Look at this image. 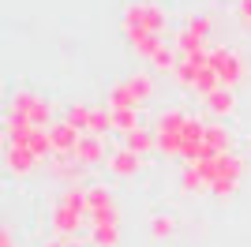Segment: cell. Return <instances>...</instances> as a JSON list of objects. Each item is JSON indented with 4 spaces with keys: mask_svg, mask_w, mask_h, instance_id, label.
<instances>
[{
    "mask_svg": "<svg viewBox=\"0 0 251 247\" xmlns=\"http://www.w3.org/2000/svg\"><path fill=\"white\" fill-rule=\"evenodd\" d=\"M169 15L161 4H150V0H135L124 8V30H143V34H165Z\"/></svg>",
    "mask_w": 251,
    "mask_h": 247,
    "instance_id": "cell-1",
    "label": "cell"
},
{
    "mask_svg": "<svg viewBox=\"0 0 251 247\" xmlns=\"http://www.w3.org/2000/svg\"><path fill=\"white\" fill-rule=\"evenodd\" d=\"M11 116H23L26 124H34V127H52V105L45 101V98H38V94L30 90H15L11 94Z\"/></svg>",
    "mask_w": 251,
    "mask_h": 247,
    "instance_id": "cell-2",
    "label": "cell"
},
{
    "mask_svg": "<svg viewBox=\"0 0 251 247\" xmlns=\"http://www.w3.org/2000/svg\"><path fill=\"white\" fill-rule=\"evenodd\" d=\"M86 221H90V225H113V221H120L116 198L105 184L86 187Z\"/></svg>",
    "mask_w": 251,
    "mask_h": 247,
    "instance_id": "cell-3",
    "label": "cell"
},
{
    "mask_svg": "<svg viewBox=\"0 0 251 247\" xmlns=\"http://www.w3.org/2000/svg\"><path fill=\"white\" fill-rule=\"evenodd\" d=\"M206 60H210V68L218 72L221 86H229V90L244 79V72H248V68H244V56H240V52H232L229 45H214V49L206 52Z\"/></svg>",
    "mask_w": 251,
    "mask_h": 247,
    "instance_id": "cell-4",
    "label": "cell"
},
{
    "mask_svg": "<svg viewBox=\"0 0 251 247\" xmlns=\"http://www.w3.org/2000/svg\"><path fill=\"white\" fill-rule=\"evenodd\" d=\"M49 139H52V157H75L83 131H75L72 124H52V127H49Z\"/></svg>",
    "mask_w": 251,
    "mask_h": 247,
    "instance_id": "cell-5",
    "label": "cell"
},
{
    "mask_svg": "<svg viewBox=\"0 0 251 247\" xmlns=\"http://www.w3.org/2000/svg\"><path fill=\"white\" fill-rule=\"evenodd\" d=\"M83 221H86V214H79V210H72V206H64V202L52 206V232H56V236L72 240L75 232L83 228Z\"/></svg>",
    "mask_w": 251,
    "mask_h": 247,
    "instance_id": "cell-6",
    "label": "cell"
},
{
    "mask_svg": "<svg viewBox=\"0 0 251 247\" xmlns=\"http://www.w3.org/2000/svg\"><path fill=\"white\" fill-rule=\"evenodd\" d=\"M105 165H109V173L113 176H135L139 169H143V157L135 154V150H127V146H120V150H113V154L105 157Z\"/></svg>",
    "mask_w": 251,
    "mask_h": 247,
    "instance_id": "cell-7",
    "label": "cell"
},
{
    "mask_svg": "<svg viewBox=\"0 0 251 247\" xmlns=\"http://www.w3.org/2000/svg\"><path fill=\"white\" fill-rule=\"evenodd\" d=\"M202 41H206V34H202V30H195V26H184V30L176 34V41H173V45H176V52L184 56V60H191V56H206V52H210Z\"/></svg>",
    "mask_w": 251,
    "mask_h": 247,
    "instance_id": "cell-8",
    "label": "cell"
},
{
    "mask_svg": "<svg viewBox=\"0 0 251 247\" xmlns=\"http://www.w3.org/2000/svg\"><path fill=\"white\" fill-rule=\"evenodd\" d=\"M232 146V131L225 124H206V135H202V150L206 157H218V154H229Z\"/></svg>",
    "mask_w": 251,
    "mask_h": 247,
    "instance_id": "cell-9",
    "label": "cell"
},
{
    "mask_svg": "<svg viewBox=\"0 0 251 247\" xmlns=\"http://www.w3.org/2000/svg\"><path fill=\"white\" fill-rule=\"evenodd\" d=\"M101 157H105V139L101 135H83V139H79V150H75V161L83 165V169H94Z\"/></svg>",
    "mask_w": 251,
    "mask_h": 247,
    "instance_id": "cell-10",
    "label": "cell"
},
{
    "mask_svg": "<svg viewBox=\"0 0 251 247\" xmlns=\"http://www.w3.org/2000/svg\"><path fill=\"white\" fill-rule=\"evenodd\" d=\"M139 98H135V90H131V86H127V79L124 82H116L113 90L105 94V109H113V113H124V109H139Z\"/></svg>",
    "mask_w": 251,
    "mask_h": 247,
    "instance_id": "cell-11",
    "label": "cell"
},
{
    "mask_svg": "<svg viewBox=\"0 0 251 247\" xmlns=\"http://www.w3.org/2000/svg\"><path fill=\"white\" fill-rule=\"evenodd\" d=\"M202 101H206V113H214L218 120H225V116H232V113H236V98H232V90H229V86H218V90H214V94H206Z\"/></svg>",
    "mask_w": 251,
    "mask_h": 247,
    "instance_id": "cell-12",
    "label": "cell"
},
{
    "mask_svg": "<svg viewBox=\"0 0 251 247\" xmlns=\"http://www.w3.org/2000/svg\"><path fill=\"white\" fill-rule=\"evenodd\" d=\"M4 161H8V169H11L15 176H26V173H34L38 157H34L26 146H8V150H4Z\"/></svg>",
    "mask_w": 251,
    "mask_h": 247,
    "instance_id": "cell-13",
    "label": "cell"
},
{
    "mask_svg": "<svg viewBox=\"0 0 251 247\" xmlns=\"http://www.w3.org/2000/svg\"><path fill=\"white\" fill-rule=\"evenodd\" d=\"M124 146H127V150H135V154L143 157V154H150V150H157V135L150 131V127H135V131L124 135Z\"/></svg>",
    "mask_w": 251,
    "mask_h": 247,
    "instance_id": "cell-14",
    "label": "cell"
},
{
    "mask_svg": "<svg viewBox=\"0 0 251 247\" xmlns=\"http://www.w3.org/2000/svg\"><path fill=\"white\" fill-rule=\"evenodd\" d=\"M206 176L199 173V165H184L180 169V191H188V195H202L206 191Z\"/></svg>",
    "mask_w": 251,
    "mask_h": 247,
    "instance_id": "cell-15",
    "label": "cell"
},
{
    "mask_svg": "<svg viewBox=\"0 0 251 247\" xmlns=\"http://www.w3.org/2000/svg\"><path fill=\"white\" fill-rule=\"evenodd\" d=\"M90 244L94 247H116L120 244V221H113V225H90Z\"/></svg>",
    "mask_w": 251,
    "mask_h": 247,
    "instance_id": "cell-16",
    "label": "cell"
},
{
    "mask_svg": "<svg viewBox=\"0 0 251 247\" xmlns=\"http://www.w3.org/2000/svg\"><path fill=\"white\" fill-rule=\"evenodd\" d=\"M109 131H116V120H113V109H94L90 113V127H86V135H109Z\"/></svg>",
    "mask_w": 251,
    "mask_h": 247,
    "instance_id": "cell-17",
    "label": "cell"
},
{
    "mask_svg": "<svg viewBox=\"0 0 251 247\" xmlns=\"http://www.w3.org/2000/svg\"><path fill=\"white\" fill-rule=\"evenodd\" d=\"M127 86L135 90L139 101H150V98H154V75L150 72H131L127 75Z\"/></svg>",
    "mask_w": 251,
    "mask_h": 247,
    "instance_id": "cell-18",
    "label": "cell"
},
{
    "mask_svg": "<svg viewBox=\"0 0 251 247\" xmlns=\"http://www.w3.org/2000/svg\"><path fill=\"white\" fill-rule=\"evenodd\" d=\"M173 232H176V217L173 214H154L150 217V236L154 240H169Z\"/></svg>",
    "mask_w": 251,
    "mask_h": 247,
    "instance_id": "cell-19",
    "label": "cell"
},
{
    "mask_svg": "<svg viewBox=\"0 0 251 247\" xmlns=\"http://www.w3.org/2000/svg\"><path fill=\"white\" fill-rule=\"evenodd\" d=\"M90 113H94L90 105H72V109H68V116H64V124H72L75 131L86 135V127H90Z\"/></svg>",
    "mask_w": 251,
    "mask_h": 247,
    "instance_id": "cell-20",
    "label": "cell"
},
{
    "mask_svg": "<svg viewBox=\"0 0 251 247\" xmlns=\"http://www.w3.org/2000/svg\"><path fill=\"white\" fill-rule=\"evenodd\" d=\"M113 120H116V131H120V135H127V131H135V127H139V113H135V109L113 113Z\"/></svg>",
    "mask_w": 251,
    "mask_h": 247,
    "instance_id": "cell-21",
    "label": "cell"
},
{
    "mask_svg": "<svg viewBox=\"0 0 251 247\" xmlns=\"http://www.w3.org/2000/svg\"><path fill=\"white\" fill-rule=\"evenodd\" d=\"M42 247H83V244H79L75 236H72V240H64V236H60V240H49V244H42Z\"/></svg>",
    "mask_w": 251,
    "mask_h": 247,
    "instance_id": "cell-22",
    "label": "cell"
},
{
    "mask_svg": "<svg viewBox=\"0 0 251 247\" xmlns=\"http://www.w3.org/2000/svg\"><path fill=\"white\" fill-rule=\"evenodd\" d=\"M240 19L244 26H251V0H240Z\"/></svg>",
    "mask_w": 251,
    "mask_h": 247,
    "instance_id": "cell-23",
    "label": "cell"
},
{
    "mask_svg": "<svg viewBox=\"0 0 251 247\" xmlns=\"http://www.w3.org/2000/svg\"><path fill=\"white\" fill-rule=\"evenodd\" d=\"M4 247H15V244H11V236H8V232H4Z\"/></svg>",
    "mask_w": 251,
    "mask_h": 247,
    "instance_id": "cell-24",
    "label": "cell"
}]
</instances>
